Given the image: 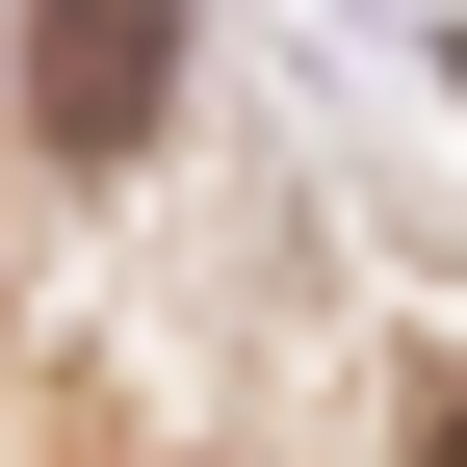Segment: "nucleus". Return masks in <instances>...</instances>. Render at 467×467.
<instances>
[{
  "mask_svg": "<svg viewBox=\"0 0 467 467\" xmlns=\"http://www.w3.org/2000/svg\"><path fill=\"white\" fill-rule=\"evenodd\" d=\"M156 104H182V0H52V26H26V130H52V182L156 156Z\"/></svg>",
  "mask_w": 467,
  "mask_h": 467,
  "instance_id": "1",
  "label": "nucleus"
},
{
  "mask_svg": "<svg viewBox=\"0 0 467 467\" xmlns=\"http://www.w3.org/2000/svg\"><path fill=\"white\" fill-rule=\"evenodd\" d=\"M416 467H467V364H441V389H416Z\"/></svg>",
  "mask_w": 467,
  "mask_h": 467,
  "instance_id": "2",
  "label": "nucleus"
}]
</instances>
